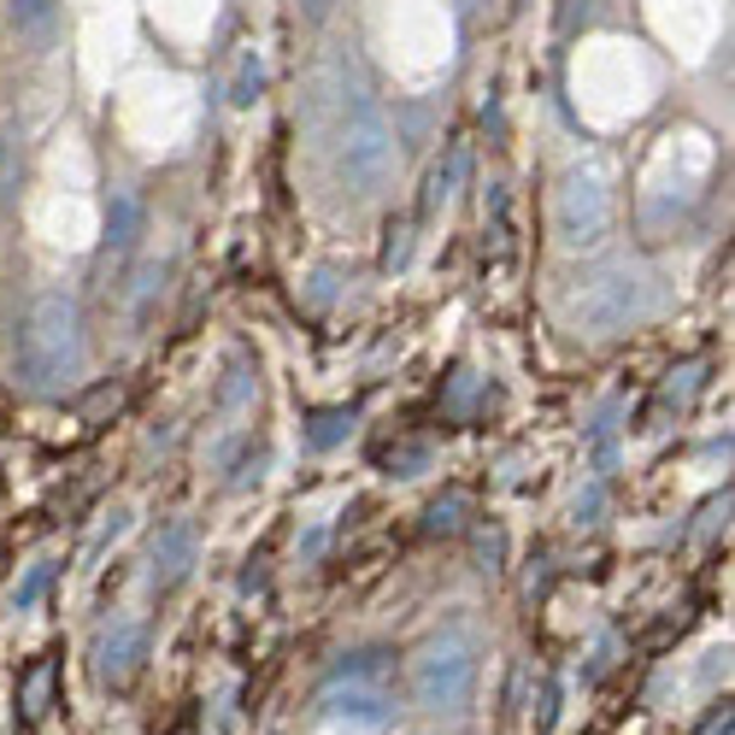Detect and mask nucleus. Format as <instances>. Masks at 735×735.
I'll list each match as a JSON object with an SVG mask.
<instances>
[{
	"instance_id": "nucleus-1",
	"label": "nucleus",
	"mask_w": 735,
	"mask_h": 735,
	"mask_svg": "<svg viewBox=\"0 0 735 735\" xmlns=\"http://www.w3.org/2000/svg\"><path fill=\"white\" fill-rule=\"evenodd\" d=\"M83 359H89V341H83V312L72 295L47 288L36 295L24 318V341H19V371L30 388H65L72 377H83Z\"/></svg>"
},
{
	"instance_id": "nucleus-2",
	"label": "nucleus",
	"mask_w": 735,
	"mask_h": 735,
	"mask_svg": "<svg viewBox=\"0 0 735 735\" xmlns=\"http://www.w3.org/2000/svg\"><path fill=\"white\" fill-rule=\"evenodd\" d=\"M654 306H659V288H654V277H647L641 265L606 260V265H594L589 277L577 283L566 312H571V323L583 336H618V330H629V323H641Z\"/></svg>"
},
{
	"instance_id": "nucleus-3",
	"label": "nucleus",
	"mask_w": 735,
	"mask_h": 735,
	"mask_svg": "<svg viewBox=\"0 0 735 735\" xmlns=\"http://www.w3.org/2000/svg\"><path fill=\"white\" fill-rule=\"evenodd\" d=\"M395 160H401V135L388 124V112L377 100L359 95L348 124H341V147H336V177L348 195H377L388 177H395Z\"/></svg>"
},
{
	"instance_id": "nucleus-4",
	"label": "nucleus",
	"mask_w": 735,
	"mask_h": 735,
	"mask_svg": "<svg viewBox=\"0 0 735 735\" xmlns=\"http://www.w3.org/2000/svg\"><path fill=\"white\" fill-rule=\"evenodd\" d=\"M471 694H476V647H471V636H459V629L430 636L418 647V659H413V700L424 712L459 717L471 706Z\"/></svg>"
},
{
	"instance_id": "nucleus-5",
	"label": "nucleus",
	"mask_w": 735,
	"mask_h": 735,
	"mask_svg": "<svg viewBox=\"0 0 735 735\" xmlns=\"http://www.w3.org/2000/svg\"><path fill=\"white\" fill-rule=\"evenodd\" d=\"M553 235L566 253H594L612 235V189L594 165H571L553 189Z\"/></svg>"
},
{
	"instance_id": "nucleus-6",
	"label": "nucleus",
	"mask_w": 735,
	"mask_h": 735,
	"mask_svg": "<svg viewBox=\"0 0 735 735\" xmlns=\"http://www.w3.org/2000/svg\"><path fill=\"white\" fill-rule=\"evenodd\" d=\"M142 659H147V624L118 618L112 629H100V641H95V677L107 682V689L130 682L135 671H142Z\"/></svg>"
},
{
	"instance_id": "nucleus-7",
	"label": "nucleus",
	"mask_w": 735,
	"mask_h": 735,
	"mask_svg": "<svg viewBox=\"0 0 735 735\" xmlns=\"http://www.w3.org/2000/svg\"><path fill=\"white\" fill-rule=\"evenodd\" d=\"M323 717H336V724H353V729H383L395 706H388L383 689H371V682H330V689L318 694Z\"/></svg>"
},
{
	"instance_id": "nucleus-8",
	"label": "nucleus",
	"mask_w": 735,
	"mask_h": 735,
	"mask_svg": "<svg viewBox=\"0 0 735 735\" xmlns=\"http://www.w3.org/2000/svg\"><path fill=\"white\" fill-rule=\"evenodd\" d=\"M147 559H153V583H160V589H177L183 577L195 571V559H200V536H195V524H189V518H171V524L160 529V536H153Z\"/></svg>"
},
{
	"instance_id": "nucleus-9",
	"label": "nucleus",
	"mask_w": 735,
	"mask_h": 735,
	"mask_svg": "<svg viewBox=\"0 0 735 735\" xmlns=\"http://www.w3.org/2000/svg\"><path fill=\"white\" fill-rule=\"evenodd\" d=\"M135 235H142V200L130 189L112 195V218H107V253H130Z\"/></svg>"
},
{
	"instance_id": "nucleus-10",
	"label": "nucleus",
	"mask_w": 735,
	"mask_h": 735,
	"mask_svg": "<svg viewBox=\"0 0 735 735\" xmlns=\"http://www.w3.org/2000/svg\"><path fill=\"white\" fill-rule=\"evenodd\" d=\"M54 659H36L24 671V682H19V706H24V717H47V706H54Z\"/></svg>"
},
{
	"instance_id": "nucleus-11",
	"label": "nucleus",
	"mask_w": 735,
	"mask_h": 735,
	"mask_svg": "<svg viewBox=\"0 0 735 735\" xmlns=\"http://www.w3.org/2000/svg\"><path fill=\"white\" fill-rule=\"evenodd\" d=\"M388 647H359V654H341L330 665V682H371V677H383L388 671Z\"/></svg>"
},
{
	"instance_id": "nucleus-12",
	"label": "nucleus",
	"mask_w": 735,
	"mask_h": 735,
	"mask_svg": "<svg viewBox=\"0 0 735 735\" xmlns=\"http://www.w3.org/2000/svg\"><path fill=\"white\" fill-rule=\"evenodd\" d=\"M260 95H265V59H260V54H253V47H248V54L235 59V77H230V100H235V107H253V100H260Z\"/></svg>"
},
{
	"instance_id": "nucleus-13",
	"label": "nucleus",
	"mask_w": 735,
	"mask_h": 735,
	"mask_svg": "<svg viewBox=\"0 0 735 735\" xmlns=\"http://www.w3.org/2000/svg\"><path fill=\"white\" fill-rule=\"evenodd\" d=\"M348 436H353V413H348V406H330V413L312 418V430H306V448L330 453L336 441H348Z\"/></svg>"
},
{
	"instance_id": "nucleus-14",
	"label": "nucleus",
	"mask_w": 735,
	"mask_h": 735,
	"mask_svg": "<svg viewBox=\"0 0 735 735\" xmlns=\"http://www.w3.org/2000/svg\"><path fill=\"white\" fill-rule=\"evenodd\" d=\"M47 583H54V559H36V566L12 583V612H36L42 594H47Z\"/></svg>"
},
{
	"instance_id": "nucleus-15",
	"label": "nucleus",
	"mask_w": 735,
	"mask_h": 735,
	"mask_svg": "<svg viewBox=\"0 0 735 735\" xmlns=\"http://www.w3.org/2000/svg\"><path fill=\"white\" fill-rule=\"evenodd\" d=\"M383 265L395 271V265H406V224H388V248H383Z\"/></svg>"
},
{
	"instance_id": "nucleus-16",
	"label": "nucleus",
	"mask_w": 735,
	"mask_h": 735,
	"mask_svg": "<svg viewBox=\"0 0 735 735\" xmlns=\"http://www.w3.org/2000/svg\"><path fill=\"white\" fill-rule=\"evenodd\" d=\"M12 12H19V24H42L54 12V0H12Z\"/></svg>"
},
{
	"instance_id": "nucleus-17",
	"label": "nucleus",
	"mask_w": 735,
	"mask_h": 735,
	"mask_svg": "<svg viewBox=\"0 0 735 735\" xmlns=\"http://www.w3.org/2000/svg\"><path fill=\"white\" fill-rule=\"evenodd\" d=\"M729 729H735V712H729V700H724V706L706 717V729H700V735H729Z\"/></svg>"
},
{
	"instance_id": "nucleus-18",
	"label": "nucleus",
	"mask_w": 735,
	"mask_h": 735,
	"mask_svg": "<svg viewBox=\"0 0 735 735\" xmlns=\"http://www.w3.org/2000/svg\"><path fill=\"white\" fill-rule=\"evenodd\" d=\"M553 717H559V689L547 682V689H541V717H536V724H541V729H553Z\"/></svg>"
},
{
	"instance_id": "nucleus-19",
	"label": "nucleus",
	"mask_w": 735,
	"mask_h": 735,
	"mask_svg": "<svg viewBox=\"0 0 735 735\" xmlns=\"http://www.w3.org/2000/svg\"><path fill=\"white\" fill-rule=\"evenodd\" d=\"M459 524V501H448V506H430V529H453Z\"/></svg>"
},
{
	"instance_id": "nucleus-20",
	"label": "nucleus",
	"mask_w": 735,
	"mask_h": 735,
	"mask_svg": "<svg viewBox=\"0 0 735 735\" xmlns=\"http://www.w3.org/2000/svg\"><path fill=\"white\" fill-rule=\"evenodd\" d=\"M465 7H471V12H476V7H483V0H465Z\"/></svg>"
}]
</instances>
